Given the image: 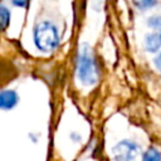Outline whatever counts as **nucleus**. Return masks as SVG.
I'll return each instance as SVG.
<instances>
[{
    "instance_id": "obj_1",
    "label": "nucleus",
    "mask_w": 161,
    "mask_h": 161,
    "mask_svg": "<svg viewBox=\"0 0 161 161\" xmlns=\"http://www.w3.org/2000/svg\"><path fill=\"white\" fill-rule=\"evenodd\" d=\"M75 74L78 80L84 87H91L98 83L101 78V68L93 49L88 44H82L77 52Z\"/></svg>"
},
{
    "instance_id": "obj_2",
    "label": "nucleus",
    "mask_w": 161,
    "mask_h": 161,
    "mask_svg": "<svg viewBox=\"0 0 161 161\" xmlns=\"http://www.w3.org/2000/svg\"><path fill=\"white\" fill-rule=\"evenodd\" d=\"M33 40L38 50L42 53H52L59 47V30L53 23L48 20L40 21L33 29Z\"/></svg>"
},
{
    "instance_id": "obj_3",
    "label": "nucleus",
    "mask_w": 161,
    "mask_h": 161,
    "mask_svg": "<svg viewBox=\"0 0 161 161\" xmlns=\"http://www.w3.org/2000/svg\"><path fill=\"white\" fill-rule=\"evenodd\" d=\"M114 161H138L141 158V146L132 140H122L112 147Z\"/></svg>"
},
{
    "instance_id": "obj_4",
    "label": "nucleus",
    "mask_w": 161,
    "mask_h": 161,
    "mask_svg": "<svg viewBox=\"0 0 161 161\" xmlns=\"http://www.w3.org/2000/svg\"><path fill=\"white\" fill-rule=\"evenodd\" d=\"M19 103V94L14 89H3L0 91V109L10 111L16 107Z\"/></svg>"
},
{
    "instance_id": "obj_5",
    "label": "nucleus",
    "mask_w": 161,
    "mask_h": 161,
    "mask_svg": "<svg viewBox=\"0 0 161 161\" xmlns=\"http://www.w3.org/2000/svg\"><path fill=\"white\" fill-rule=\"evenodd\" d=\"M145 49L150 53H156L161 49V31H155L151 34H147L143 40Z\"/></svg>"
},
{
    "instance_id": "obj_6",
    "label": "nucleus",
    "mask_w": 161,
    "mask_h": 161,
    "mask_svg": "<svg viewBox=\"0 0 161 161\" xmlns=\"http://www.w3.org/2000/svg\"><path fill=\"white\" fill-rule=\"evenodd\" d=\"M11 20V14L8 6L0 4V31H4L9 28Z\"/></svg>"
},
{
    "instance_id": "obj_7",
    "label": "nucleus",
    "mask_w": 161,
    "mask_h": 161,
    "mask_svg": "<svg viewBox=\"0 0 161 161\" xmlns=\"http://www.w3.org/2000/svg\"><path fill=\"white\" fill-rule=\"evenodd\" d=\"M141 161H161V152L156 147H150L141 156Z\"/></svg>"
},
{
    "instance_id": "obj_8",
    "label": "nucleus",
    "mask_w": 161,
    "mask_h": 161,
    "mask_svg": "<svg viewBox=\"0 0 161 161\" xmlns=\"http://www.w3.org/2000/svg\"><path fill=\"white\" fill-rule=\"evenodd\" d=\"M132 1L135 6H137L138 9H148L156 4V0H132Z\"/></svg>"
},
{
    "instance_id": "obj_9",
    "label": "nucleus",
    "mask_w": 161,
    "mask_h": 161,
    "mask_svg": "<svg viewBox=\"0 0 161 161\" xmlns=\"http://www.w3.org/2000/svg\"><path fill=\"white\" fill-rule=\"evenodd\" d=\"M147 23H148V26L161 31V16H152L147 20Z\"/></svg>"
},
{
    "instance_id": "obj_10",
    "label": "nucleus",
    "mask_w": 161,
    "mask_h": 161,
    "mask_svg": "<svg viewBox=\"0 0 161 161\" xmlns=\"http://www.w3.org/2000/svg\"><path fill=\"white\" fill-rule=\"evenodd\" d=\"M10 3L16 8H26L29 4V0H10Z\"/></svg>"
},
{
    "instance_id": "obj_11",
    "label": "nucleus",
    "mask_w": 161,
    "mask_h": 161,
    "mask_svg": "<svg viewBox=\"0 0 161 161\" xmlns=\"http://www.w3.org/2000/svg\"><path fill=\"white\" fill-rule=\"evenodd\" d=\"M153 64H155V67L161 72V52L155 57V59H153Z\"/></svg>"
},
{
    "instance_id": "obj_12",
    "label": "nucleus",
    "mask_w": 161,
    "mask_h": 161,
    "mask_svg": "<svg viewBox=\"0 0 161 161\" xmlns=\"http://www.w3.org/2000/svg\"><path fill=\"white\" fill-rule=\"evenodd\" d=\"M69 136H70V138H72L73 141H80V140H82V137H80L78 133H75V132H72Z\"/></svg>"
}]
</instances>
